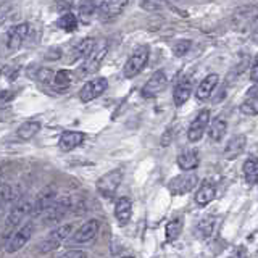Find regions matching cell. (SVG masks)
Instances as JSON below:
<instances>
[{"instance_id":"cell-2","label":"cell","mask_w":258,"mask_h":258,"mask_svg":"<svg viewBox=\"0 0 258 258\" xmlns=\"http://www.w3.org/2000/svg\"><path fill=\"white\" fill-rule=\"evenodd\" d=\"M108 53V45L107 42H99V44H94L92 50L89 52L86 56H84V63L83 67H81V75H94L95 71H99L102 63L105 60V56Z\"/></svg>"},{"instance_id":"cell-36","label":"cell","mask_w":258,"mask_h":258,"mask_svg":"<svg viewBox=\"0 0 258 258\" xmlns=\"http://www.w3.org/2000/svg\"><path fill=\"white\" fill-rule=\"evenodd\" d=\"M256 68H258V61L255 58V61L252 64V71H250V79H252V83H256Z\"/></svg>"},{"instance_id":"cell-28","label":"cell","mask_w":258,"mask_h":258,"mask_svg":"<svg viewBox=\"0 0 258 258\" xmlns=\"http://www.w3.org/2000/svg\"><path fill=\"white\" fill-rule=\"evenodd\" d=\"M244 174L250 185H255L258 181V163L255 158H248L244 163Z\"/></svg>"},{"instance_id":"cell-22","label":"cell","mask_w":258,"mask_h":258,"mask_svg":"<svg viewBox=\"0 0 258 258\" xmlns=\"http://www.w3.org/2000/svg\"><path fill=\"white\" fill-rule=\"evenodd\" d=\"M94 39H83V40H79V42L71 48V58L70 61H76L79 58H84V56L92 50V47H94Z\"/></svg>"},{"instance_id":"cell-24","label":"cell","mask_w":258,"mask_h":258,"mask_svg":"<svg viewBox=\"0 0 258 258\" xmlns=\"http://www.w3.org/2000/svg\"><path fill=\"white\" fill-rule=\"evenodd\" d=\"M40 131V123L39 121H26V123H23L18 131H16V134H18L20 139L23 141H29L32 139L37 133Z\"/></svg>"},{"instance_id":"cell-35","label":"cell","mask_w":258,"mask_h":258,"mask_svg":"<svg viewBox=\"0 0 258 258\" xmlns=\"http://www.w3.org/2000/svg\"><path fill=\"white\" fill-rule=\"evenodd\" d=\"M63 256H64V258H70V256H76V258H79V256H87V255H86L84 252H81V250H71V252H64Z\"/></svg>"},{"instance_id":"cell-19","label":"cell","mask_w":258,"mask_h":258,"mask_svg":"<svg viewBox=\"0 0 258 258\" xmlns=\"http://www.w3.org/2000/svg\"><path fill=\"white\" fill-rule=\"evenodd\" d=\"M220 83V76L218 75H208L202 79V83L199 84L197 91H196V97L199 100H207L210 95L213 94L215 87Z\"/></svg>"},{"instance_id":"cell-16","label":"cell","mask_w":258,"mask_h":258,"mask_svg":"<svg viewBox=\"0 0 258 258\" xmlns=\"http://www.w3.org/2000/svg\"><path fill=\"white\" fill-rule=\"evenodd\" d=\"M99 228H100V224L97 220H91V221L84 223L75 232V242H78V244H86V242L92 240L97 234H99Z\"/></svg>"},{"instance_id":"cell-33","label":"cell","mask_w":258,"mask_h":258,"mask_svg":"<svg viewBox=\"0 0 258 258\" xmlns=\"http://www.w3.org/2000/svg\"><path fill=\"white\" fill-rule=\"evenodd\" d=\"M45 58H47V60H58V58H61V48H58V47L48 48V52H47V55H45Z\"/></svg>"},{"instance_id":"cell-18","label":"cell","mask_w":258,"mask_h":258,"mask_svg":"<svg viewBox=\"0 0 258 258\" xmlns=\"http://www.w3.org/2000/svg\"><path fill=\"white\" fill-rule=\"evenodd\" d=\"M192 94V83L189 78H182L177 81V84L174 87V92H173V100L177 107H181L185 102L189 100V97Z\"/></svg>"},{"instance_id":"cell-27","label":"cell","mask_w":258,"mask_h":258,"mask_svg":"<svg viewBox=\"0 0 258 258\" xmlns=\"http://www.w3.org/2000/svg\"><path fill=\"white\" fill-rule=\"evenodd\" d=\"M56 26H58L61 31H67V32L76 31V28H78V16L73 15L71 12L63 13L60 18L56 20Z\"/></svg>"},{"instance_id":"cell-26","label":"cell","mask_w":258,"mask_h":258,"mask_svg":"<svg viewBox=\"0 0 258 258\" xmlns=\"http://www.w3.org/2000/svg\"><path fill=\"white\" fill-rule=\"evenodd\" d=\"M182 226H184V220L181 216H176L174 220H171L166 224V240L168 242H173L177 237L181 236L182 232Z\"/></svg>"},{"instance_id":"cell-7","label":"cell","mask_w":258,"mask_h":258,"mask_svg":"<svg viewBox=\"0 0 258 258\" xmlns=\"http://www.w3.org/2000/svg\"><path fill=\"white\" fill-rule=\"evenodd\" d=\"M32 232H34V224L32 223H26L24 226H21V228L10 237V240H8L7 252L15 253V252H18V250H21L24 245L28 244V240L31 239Z\"/></svg>"},{"instance_id":"cell-32","label":"cell","mask_w":258,"mask_h":258,"mask_svg":"<svg viewBox=\"0 0 258 258\" xmlns=\"http://www.w3.org/2000/svg\"><path fill=\"white\" fill-rule=\"evenodd\" d=\"M190 47H192V42L190 40H177V42L174 44V47H173V53L176 55V56H182V55H185L189 50H190Z\"/></svg>"},{"instance_id":"cell-1","label":"cell","mask_w":258,"mask_h":258,"mask_svg":"<svg viewBox=\"0 0 258 258\" xmlns=\"http://www.w3.org/2000/svg\"><path fill=\"white\" fill-rule=\"evenodd\" d=\"M149 55H150V50H149L147 45L137 47L136 50H134V53L129 56L127 61L124 63V67H123V75H124V78L133 79V78H136L137 75H139V73L145 67H147Z\"/></svg>"},{"instance_id":"cell-31","label":"cell","mask_w":258,"mask_h":258,"mask_svg":"<svg viewBox=\"0 0 258 258\" xmlns=\"http://www.w3.org/2000/svg\"><path fill=\"white\" fill-rule=\"evenodd\" d=\"M240 111L247 116H255L258 113V97L247 95V99L240 103Z\"/></svg>"},{"instance_id":"cell-20","label":"cell","mask_w":258,"mask_h":258,"mask_svg":"<svg viewBox=\"0 0 258 258\" xmlns=\"http://www.w3.org/2000/svg\"><path fill=\"white\" fill-rule=\"evenodd\" d=\"M199 161H200L199 152L189 149L179 153V157H177V166H179L182 171H192V169H196L199 166Z\"/></svg>"},{"instance_id":"cell-12","label":"cell","mask_w":258,"mask_h":258,"mask_svg":"<svg viewBox=\"0 0 258 258\" xmlns=\"http://www.w3.org/2000/svg\"><path fill=\"white\" fill-rule=\"evenodd\" d=\"M127 2L129 0H102L99 13L103 20H113L124 12Z\"/></svg>"},{"instance_id":"cell-15","label":"cell","mask_w":258,"mask_h":258,"mask_svg":"<svg viewBox=\"0 0 258 258\" xmlns=\"http://www.w3.org/2000/svg\"><path fill=\"white\" fill-rule=\"evenodd\" d=\"M86 136L79 131H64L60 136V141H58V147L63 152H71L75 150L76 147H79L81 144L84 142Z\"/></svg>"},{"instance_id":"cell-34","label":"cell","mask_w":258,"mask_h":258,"mask_svg":"<svg viewBox=\"0 0 258 258\" xmlns=\"http://www.w3.org/2000/svg\"><path fill=\"white\" fill-rule=\"evenodd\" d=\"M13 97H15V92H12V91H2V92H0V103H5L8 100H12Z\"/></svg>"},{"instance_id":"cell-8","label":"cell","mask_w":258,"mask_h":258,"mask_svg":"<svg viewBox=\"0 0 258 258\" xmlns=\"http://www.w3.org/2000/svg\"><path fill=\"white\" fill-rule=\"evenodd\" d=\"M166 86H168V78L165 75V71L153 73L152 78L142 87V97H144V99H152V97H157L160 92L165 91Z\"/></svg>"},{"instance_id":"cell-17","label":"cell","mask_w":258,"mask_h":258,"mask_svg":"<svg viewBox=\"0 0 258 258\" xmlns=\"http://www.w3.org/2000/svg\"><path fill=\"white\" fill-rule=\"evenodd\" d=\"M133 216V202L127 197H121L118 199L116 205H115V218L121 226H126Z\"/></svg>"},{"instance_id":"cell-11","label":"cell","mask_w":258,"mask_h":258,"mask_svg":"<svg viewBox=\"0 0 258 258\" xmlns=\"http://www.w3.org/2000/svg\"><path fill=\"white\" fill-rule=\"evenodd\" d=\"M31 212H32V204L29 200H21L18 204H15L7 216V228L8 229L16 228Z\"/></svg>"},{"instance_id":"cell-14","label":"cell","mask_w":258,"mask_h":258,"mask_svg":"<svg viewBox=\"0 0 258 258\" xmlns=\"http://www.w3.org/2000/svg\"><path fill=\"white\" fill-rule=\"evenodd\" d=\"M245 145H247V137L244 134H237L231 137L224 147V158L226 160L237 158L240 153L245 150Z\"/></svg>"},{"instance_id":"cell-3","label":"cell","mask_w":258,"mask_h":258,"mask_svg":"<svg viewBox=\"0 0 258 258\" xmlns=\"http://www.w3.org/2000/svg\"><path fill=\"white\" fill-rule=\"evenodd\" d=\"M199 184V177L196 173L192 171H185L182 174L174 176L171 181L168 182V190L171 196L179 197V196H185V194L192 192L196 189V185Z\"/></svg>"},{"instance_id":"cell-29","label":"cell","mask_w":258,"mask_h":258,"mask_svg":"<svg viewBox=\"0 0 258 258\" xmlns=\"http://www.w3.org/2000/svg\"><path fill=\"white\" fill-rule=\"evenodd\" d=\"M73 83V73L70 70H60L56 71L53 78H52V84L56 89H63V87H68Z\"/></svg>"},{"instance_id":"cell-10","label":"cell","mask_w":258,"mask_h":258,"mask_svg":"<svg viewBox=\"0 0 258 258\" xmlns=\"http://www.w3.org/2000/svg\"><path fill=\"white\" fill-rule=\"evenodd\" d=\"M29 24L28 23H21L13 26L7 34V47L10 52H16L18 48L23 45V42L26 40L28 34H29Z\"/></svg>"},{"instance_id":"cell-13","label":"cell","mask_w":258,"mask_h":258,"mask_svg":"<svg viewBox=\"0 0 258 258\" xmlns=\"http://www.w3.org/2000/svg\"><path fill=\"white\" fill-rule=\"evenodd\" d=\"M55 197H56V190H55V187H52V185H48V187L42 189L39 192L36 202L32 204V213H34V215L44 213L45 210L55 202Z\"/></svg>"},{"instance_id":"cell-21","label":"cell","mask_w":258,"mask_h":258,"mask_svg":"<svg viewBox=\"0 0 258 258\" xmlns=\"http://www.w3.org/2000/svg\"><path fill=\"white\" fill-rule=\"evenodd\" d=\"M215 197H216V187H215V184L210 182V181L202 182L199 190L196 192V202H197L199 205H202V207L208 205Z\"/></svg>"},{"instance_id":"cell-6","label":"cell","mask_w":258,"mask_h":258,"mask_svg":"<svg viewBox=\"0 0 258 258\" xmlns=\"http://www.w3.org/2000/svg\"><path fill=\"white\" fill-rule=\"evenodd\" d=\"M107 87H108L107 78H95L92 81H87V83L83 86V89H81L79 99L84 103L92 102L97 99V97H100L105 91H107Z\"/></svg>"},{"instance_id":"cell-5","label":"cell","mask_w":258,"mask_h":258,"mask_svg":"<svg viewBox=\"0 0 258 258\" xmlns=\"http://www.w3.org/2000/svg\"><path fill=\"white\" fill-rule=\"evenodd\" d=\"M71 231H73V226L71 224H64V226H60V228H56L55 231H52L39 244V252L40 253H48V252H52V250L58 248L61 245V242L67 240L70 237Z\"/></svg>"},{"instance_id":"cell-4","label":"cell","mask_w":258,"mask_h":258,"mask_svg":"<svg viewBox=\"0 0 258 258\" xmlns=\"http://www.w3.org/2000/svg\"><path fill=\"white\" fill-rule=\"evenodd\" d=\"M121 181H123V171L121 169H111V171H108L107 174H103L97 179L95 184L97 192L103 199H111L121 185Z\"/></svg>"},{"instance_id":"cell-25","label":"cell","mask_w":258,"mask_h":258,"mask_svg":"<svg viewBox=\"0 0 258 258\" xmlns=\"http://www.w3.org/2000/svg\"><path fill=\"white\" fill-rule=\"evenodd\" d=\"M78 8H79V18L83 20V23H89L97 10V0H81Z\"/></svg>"},{"instance_id":"cell-23","label":"cell","mask_w":258,"mask_h":258,"mask_svg":"<svg viewBox=\"0 0 258 258\" xmlns=\"http://www.w3.org/2000/svg\"><path fill=\"white\" fill-rule=\"evenodd\" d=\"M226 129H228V123H226V119H223L221 116H218L212 121V124L208 127V136L210 139L215 141V142H220L224 134H226Z\"/></svg>"},{"instance_id":"cell-30","label":"cell","mask_w":258,"mask_h":258,"mask_svg":"<svg viewBox=\"0 0 258 258\" xmlns=\"http://www.w3.org/2000/svg\"><path fill=\"white\" fill-rule=\"evenodd\" d=\"M215 216H207V218H204L200 223H199V226H197V232H199V236L202 237V239H208L210 236L213 234V229H215Z\"/></svg>"},{"instance_id":"cell-9","label":"cell","mask_w":258,"mask_h":258,"mask_svg":"<svg viewBox=\"0 0 258 258\" xmlns=\"http://www.w3.org/2000/svg\"><path fill=\"white\" fill-rule=\"evenodd\" d=\"M210 123V110H202L199 115L196 116V119L192 121L189 129H187V139L190 142H197L204 137L207 127Z\"/></svg>"}]
</instances>
